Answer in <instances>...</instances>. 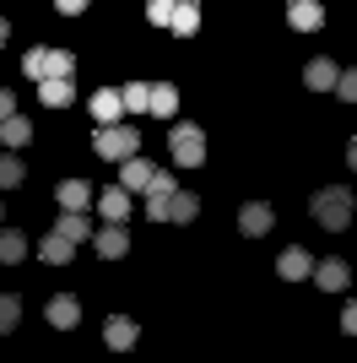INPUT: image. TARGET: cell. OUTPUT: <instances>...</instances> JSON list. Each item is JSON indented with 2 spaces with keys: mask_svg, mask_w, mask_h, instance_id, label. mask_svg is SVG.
<instances>
[{
  "mask_svg": "<svg viewBox=\"0 0 357 363\" xmlns=\"http://www.w3.org/2000/svg\"><path fill=\"white\" fill-rule=\"evenodd\" d=\"M0 217H6V212H0Z\"/></svg>",
  "mask_w": 357,
  "mask_h": 363,
  "instance_id": "cell-37",
  "label": "cell"
},
{
  "mask_svg": "<svg viewBox=\"0 0 357 363\" xmlns=\"http://www.w3.org/2000/svg\"><path fill=\"white\" fill-rule=\"evenodd\" d=\"M119 92H125V114H147L152 108V87L147 82H125Z\"/></svg>",
  "mask_w": 357,
  "mask_h": 363,
  "instance_id": "cell-24",
  "label": "cell"
},
{
  "mask_svg": "<svg viewBox=\"0 0 357 363\" xmlns=\"http://www.w3.org/2000/svg\"><path fill=\"white\" fill-rule=\"evenodd\" d=\"M336 92H341L346 104H357V71H341V76H336Z\"/></svg>",
  "mask_w": 357,
  "mask_h": 363,
  "instance_id": "cell-31",
  "label": "cell"
},
{
  "mask_svg": "<svg viewBox=\"0 0 357 363\" xmlns=\"http://www.w3.org/2000/svg\"><path fill=\"white\" fill-rule=\"evenodd\" d=\"M22 255H28V239H22V228H0V266H16Z\"/></svg>",
  "mask_w": 357,
  "mask_h": 363,
  "instance_id": "cell-21",
  "label": "cell"
},
{
  "mask_svg": "<svg viewBox=\"0 0 357 363\" xmlns=\"http://www.w3.org/2000/svg\"><path fill=\"white\" fill-rule=\"evenodd\" d=\"M6 114H16V92L11 87H0V120H6Z\"/></svg>",
  "mask_w": 357,
  "mask_h": 363,
  "instance_id": "cell-34",
  "label": "cell"
},
{
  "mask_svg": "<svg viewBox=\"0 0 357 363\" xmlns=\"http://www.w3.org/2000/svg\"><path fill=\"white\" fill-rule=\"evenodd\" d=\"M336 76H341V65L319 55V60H309V71H303V82H309V92H330V87H336Z\"/></svg>",
  "mask_w": 357,
  "mask_h": 363,
  "instance_id": "cell-17",
  "label": "cell"
},
{
  "mask_svg": "<svg viewBox=\"0 0 357 363\" xmlns=\"http://www.w3.org/2000/svg\"><path fill=\"white\" fill-rule=\"evenodd\" d=\"M38 98H44L49 108H71V104H76L71 76H44V82H38Z\"/></svg>",
  "mask_w": 357,
  "mask_h": 363,
  "instance_id": "cell-15",
  "label": "cell"
},
{
  "mask_svg": "<svg viewBox=\"0 0 357 363\" xmlns=\"http://www.w3.org/2000/svg\"><path fill=\"white\" fill-rule=\"evenodd\" d=\"M6 38H11V28H6V16H0V44H6Z\"/></svg>",
  "mask_w": 357,
  "mask_h": 363,
  "instance_id": "cell-36",
  "label": "cell"
},
{
  "mask_svg": "<svg viewBox=\"0 0 357 363\" xmlns=\"http://www.w3.org/2000/svg\"><path fill=\"white\" fill-rule=\"evenodd\" d=\"M346 163H352V168H357V136H352V141H346Z\"/></svg>",
  "mask_w": 357,
  "mask_h": 363,
  "instance_id": "cell-35",
  "label": "cell"
},
{
  "mask_svg": "<svg viewBox=\"0 0 357 363\" xmlns=\"http://www.w3.org/2000/svg\"><path fill=\"white\" fill-rule=\"evenodd\" d=\"M174 108H178L174 87H168V82H157V87H152V108H147V114H157V120H174Z\"/></svg>",
  "mask_w": 357,
  "mask_h": 363,
  "instance_id": "cell-26",
  "label": "cell"
},
{
  "mask_svg": "<svg viewBox=\"0 0 357 363\" xmlns=\"http://www.w3.org/2000/svg\"><path fill=\"white\" fill-rule=\"evenodd\" d=\"M22 71H28L33 82H44V71H49V49H28V55H22Z\"/></svg>",
  "mask_w": 357,
  "mask_h": 363,
  "instance_id": "cell-28",
  "label": "cell"
},
{
  "mask_svg": "<svg viewBox=\"0 0 357 363\" xmlns=\"http://www.w3.org/2000/svg\"><path fill=\"white\" fill-rule=\"evenodd\" d=\"M147 16L168 28V22H174V0H147Z\"/></svg>",
  "mask_w": 357,
  "mask_h": 363,
  "instance_id": "cell-30",
  "label": "cell"
},
{
  "mask_svg": "<svg viewBox=\"0 0 357 363\" xmlns=\"http://www.w3.org/2000/svg\"><path fill=\"white\" fill-rule=\"evenodd\" d=\"M76 320H81V303H76L71 293H55V298H49V325H55V331H71Z\"/></svg>",
  "mask_w": 357,
  "mask_h": 363,
  "instance_id": "cell-16",
  "label": "cell"
},
{
  "mask_svg": "<svg viewBox=\"0 0 357 363\" xmlns=\"http://www.w3.org/2000/svg\"><path fill=\"white\" fill-rule=\"evenodd\" d=\"M22 179H28V163H22L16 152H6V147H0V190H16Z\"/></svg>",
  "mask_w": 357,
  "mask_h": 363,
  "instance_id": "cell-22",
  "label": "cell"
},
{
  "mask_svg": "<svg viewBox=\"0 0 357 363\" xmlns=\"http://www.w3.org/2000/svg\"><path fill=\"white\" fill-rule=\"evenodd\" d=\"M168 28L190 38V33L200 28V6H195V0H178V6H174V22H168Z\"/></svg>",
  "mask_w": 357,
  "mask_h": 363,
  "instance_id": "cell-23",
  "label": "cell"
},
{
  "mask_svg": "<svg viewBox=\"0 0 357 363\" xmlns=\"http://www.w3.org/2000/svg\"><path fill=\"white\" fill-rule=\"evenodd\" d=\"M55 11H65V16H81V11H87V0H55Z\"/></svg>",
  "mask_w": 357,
  "mask_h": 363,
  "instance_id": "cell-33",
  "label": "cell"
},
{
  "mask_svg": "<svg viewBox=\"0 0 357 363\" xmlns=\"http://www.w3.org/2000/svg\"><path fill=\"white\" fill-rule=\"evenodd\" d=\"M195 217H200V196L174 190V212H168V223H195Z\"/></svg>",
  "mask_w": 357,
  "mask_h": 363,
  "instance_id": "cell-25",
  "label": "cell"
},
{
  "mask_svg": "<svg viewBox=\"0 0 357 363\" xmlns=\"http://www.w3.org/2000/svg\"><path fill=\"white\" fill-rule=\"evenodd\" d=\"M341 331H346V336H357V298L341 309Z\"/></svg>",
  "mask_w": 357,
  "mask_h": 363,
  "instance_id": "cell-32",
  "label": "cell"
},
{
  "mask_svg": "<svg viewBox=\"0 0 357 363\" xmlns=\"http://www.w3.org/2000/svg\"><path fill=\"white\" fill-rule=\"evenodd\" d=\"M55 201L65 206V212H87V206H92V184L87 179H60Z\"/></svg>",
  "mask_w": 357,
  "mask_h": 363,
  "instance_id": "cell-14",
  "label": "cell"
},
{
  "mask_svg": "<svg viewBox=\"0 0 357 363\" xmlns=\"http://www.w3.org/2000/svg\"><path fill=\"white\" fill-rule=\"evenodd\" d=\"M130 206H135V196L125 190V184H114V190H103V196H98V212H103L108 223H130Z\"/></svg>",
  "mask_w": 357,
  "mask_h": 363,
  "instance_id": "cell-13",
  "label": "cell"
},
{
  "mask_svg": "<svg viewBox=\"0 0 357 363\" xmlns=\"http://www.w3.org/2000/svg\"><path fill=\"white\" fill-rule=\"evenodd\" d=\"M33 141V125L22 120V114H6L0 120V147H28Z\"/></svg>",
  "mask_w": 357,
  "mask_h": 363,
  "instance_id": "cell-19",
  "label": "cell"
},
{
  "mask_svg": "<svg viewBox=\"0 0 357 363\" xmlns=\"http://www.w3.org/2000/svg\"><path fill=\"white\" fill-rule=\"evenodd\" d=\"M276 277H282V282H303V277H314V255L309 250H282V260H276Z\"/></svg>",
  "mask_w": 357,
  "mask_h": 363,
  "instance_id": "cell-10",
  "label": "cell"
},
{
  "mask_svg": "<svg viewBox=\"0 0 357 363\" xmlns=\"http://www.w3.org/2000/svg\"><path fill=\"white\" fill-rule=\"evenodd\" d=\"M287 22H293L298 33H319L325 28V6H319V0H293V6H287Z\"/></svg>",
  "mask_w": 357,
  "mask_h": 363,
  "instance_id": "cell-11",
  "label": "cell"
},
{
  "mask_svg": "<svg viewBox=\"0 0 357 363\" xmlns=\"http://www.w3.org/2000/svg\"><path fill=\"white\" fill-rule=\"evenodd\" d=\"M168 147H174V157L184 168H200V163H206V130H200V125H174Z\"/></svg>",
  "mask_w": 357,
  "mask_h": 363,
  "instance_id": "cell-3",
  "label": "cell"
},
{
  "mask_svg": "<svg viewBox=\"0 0 357 363\" xmlns=\"http://www.w3.org/2000/svg\"><path fill=\"white\" fill-rule=\"evenodd\" d=\"M16 320H22V303H16V293H0V336L16 331Z\"/></svg>",
  "mask_w": 357,
  "mask_h": 363,
  "instance_id": "cell-27",
  "label": "cell"
},
{
  "mask_svg": "<svg viewBox=\"0 0 357 363\" xmlns=\"http://www.w3.org/2000/svg\"><path fill=\"white\" fill-rule=\"evenodd\" d=\"M152 174H157V168H152L147 157H125V163H119V184H125V190H130V196H147V184H152Z\"/></svg>",
  "mask_w": 357,
  "mask_h": 363,
  "instance_id": "cell-12",
  "label": "cell"
},
{
  "mask_svg": "<svg viewBox=\"0 0 357 363\" xmlns=\"http://www.w3.org/2000/svg\"><path fill=\"white\" fill-rule=\"evenodd\" d=\"M135 147H141V130H135V125H125V120L98 125V136H92V152H98V157H108V163L135 157Z\"/></svg>",
  "mask_w": 357,
  "mask_h": 363,
  "instance_id": "cell-2",
  "label": "cell"
},
{
  "mask_svg": "<svg viewBox=\"0 0 357 363\" xmlns=\"http://www.w3.org/2000/svg\"><path fill=\"white\" fill-rule=\"evenodd\" d=\"M55 233H65L71 244H87V239H92V223H87V212H65V206H60Z\"/></svg>",
  "mask_w": 357,
  "mask_h": 363,
  "instance_id": "cell-18",
  "label": "cell"
},
{
  "mask_svg": "<svg viewBox=\"0 0 357 363\" xmlns=\"http://www.w3.org/2000/svg\"><path fill=\"white\" fill-rule=\"evenodd\" d=\"M92 250L103 260H125L130 255V233H125V223H108L103 233H92Z\"/></svg>",
  "mask_w": 357,
  "mask_h": 363,
  "instance_id": "cell-6",
  "label": "cell"
},
{
  "mask_svg": "<svg viewBox=\"0 0 357 363\" xmlns=\"http://www.w3.org/2000/svg\"><path fill=\"white\" fill-rule=\"evenodd\" d=\"M92 120H98V125L125 120V92H119V87H98V92H92Z\"/></svg>",
  "mask_w": 357,
  "mask_h": 363,
  "instance_id": "cell-9",
  "label": "cell"
},
{
  "mask_svg": "<svg viewBox=\"0 0 357 363\" xmlns=\"http://www.w3.org/2000/svg\"><path fill=\"white\" fill-rule=\"evenodd\" d=\"M168 212H174V174L157 168L152 184H147V217H152V223H168Z\"/></svg>",
  "mask_w": 357,
  "mask_h": 363,
  "instance_id": "cell-4",
  "label": "cell"
},
{
  "mask_svg": "<svg viewBox=\"0 0 357 363\" xmlns=\"http://www.w3.org/2000/svg\"><path fill=\"white\" fill-rule=\"evenodd\" d=\"M309 212H314V223H319V228H330V233H346V228H352L357 201H352V190H341V184H325V190H314Z\"/></svg>",
  "mask_w": 357,
  "mask_h": 363,
  "instance_id": "cell-1",
  "label": "cell"
},
{
  "mask_svg": "<svg viewBox=\"0 0 357 363\" xmlns=\"http://www.w3.org/2000/svg\"><path fill=\"white\" fill-rule=\"evenodd\" d=\"M76 71V55L71 49H49V71L44 76H71Z\"/></svg>",
  "mask_w": 357,
  "mask_h": 363,
  "instance_id": "cell-29",
  "label": "cell"
},
{
  "mask_svg": "<svg viewBox=\"0 0 357 363\" xmlns=\"http://www.w3.org/2000/svg\"><path fill=\"white\" fill-rule=\"evenodd\" d=\"M314 282L325 293H341L346 282H352V266H346L341 255H330V260H314Z\"/></svg>",
  "mask_w": 357,
  "mask_h": 363,
  "instance_id": "cell-8",
  "label": "cell"
},
{
  "mask_svg": "<svg viewBox=\"0 0 357 363\" xmlns=\"http://www.w3.org/2000/svg\"><path fill=\"white\" fill-rule=\"evenodd\" d=\"M271 223H276V212H271L266 201L238 206V233H244V239H260V233H271Z\"/></svg>",
  "mask_w": 357,
  "mask_h": 363,
  "instance_id": "cell-5",
  "label": "cell"
},
{
  "mask_svg": "<svg viewBox=\"0 0 357 363\" xmlns=\"http://www.w3.org/2000/svg\"><path fill=\"white\" fill-rule=\"evenodd\" d=\"M103 342H108L114 352H130L135 342H141V331H135L130 315H108V320H103Z\"/></svg>",
  "mask_w": 357,
  "mask_h": 363,
  "instance_id": "cell-7",
  "label": "cell"
},
{
  "mask_svg": "<svg viewBox=\"0 0 357 363\" xmlns=\"http://www.w3.org/2000/svg\"><path fill=\"white\" fill-rule=\"evenodd\" d=\"M71 250H76V244L65 239V233H44V244H38V255H44L49 266H65V260H76Z\"/></svg>",
  "mask_w": 357,
  "mask_h": 363,
  "instance_id": "cell-20",
  "label": "cell"
}]
</instances>
